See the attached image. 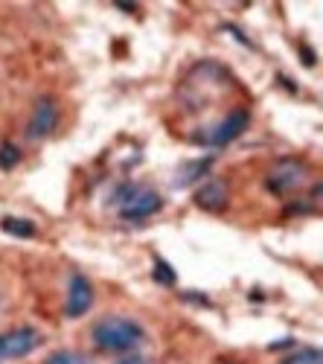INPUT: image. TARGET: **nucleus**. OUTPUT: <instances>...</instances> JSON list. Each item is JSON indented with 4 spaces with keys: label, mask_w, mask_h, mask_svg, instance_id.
Instances as JSON below:
<instances>
[{
    "label": "nucleus",
    "mask_w": 323,
    "mask_h": 364,
    "mask_svg": "<svg viewBox=\"0 0 323 364\" xmlns=\"http://www.w3.org/2000/svg\"><path fill=\"white\" fill-rule=\"evenodd\" d=\"M94 306V286L84 274H73L67 286V303H65V315L67 318H82L87 309Z\"/></svg>",
    "instance_id": "5"
},
{
    "label": "nucleus",
    "mask_w": 323,
    "mask_h": 364,
    "mask_svg": "<svg viewBox=\"0 0 323 364\" xmlns=\"http://www.w3.org/2000/svg\"><path fill=\"white\" fill-rule=\"evenodd\" d=\"M280 364H320V350H317V347H303V350H297V353L285 355Z\"/></svg>",
    "instance_id": "10"
},
{
    "label": "nucleus",
    "mask_w": 323,
    "mask_h": 364,
    "mask_svg": "<svg viewBox=\"0 0 323 364\" xmlns=\"http://www.w3.org/2000/svg\"><path fill=\"white\" fill-rule=\"evenodd\" d=\"M146 338V329L131 321V318H120V315H111L102 318L94 329H91V341L105 350V353H128L134 350L140 341Z\"/></svg>",
    "instance_id": "1"
},
{
    "label": "nucleus",
    "mask_w": 323,
    "mask_h": 364,
    "mask_svg": "<svg viewBox=\"0 0 323 364\" xmlns=\"http://www.w3.org/2000/svg\"><path fill=\"white\" fill-rule=\"evenodd\" d=\"M38 347V332L33 326H18L0 336V361H12L23 358Z\"/></svg>",
    "instance_id": "4"
},
{
    "label": "nucleus",
    "mask_w": 323,
    "mask_h": 364,
    "mask_svg": "<svg viewBox=\"0 0 323 364\" xmlns=\"http://www.w3.org/2000/svg\"><path fill=\"white\" fill-rule=\"evenodd\" d=\"M4 230L6 233H15V236H33L35 233V225L33 222H21V219H4Z\"/></svg>",
    "instance_id": "13"
},
{
    "label": "nucleus",
    "mask_w": 323,
    "mask_h": 364,
    "mask_svg": "<svg viewBox=\"0 0 323 364\" xmlns=\"http://www.w3.org/2000/svg\"><path fill=\"white\" fill-rule=\"evenodd\" d=\"M111 204H116V210H120V216L123 219H149L155 216L158 210L163 207V198L149 190V187H143V184H123V187H116L114 196H111Z\"/></svg>",
    "instance_id": "2"
},
{
    "label": "nucleus",
    "mask_w": 323,
    "mask_h": 364,
    "mask_svg": "<svg viewBox=\"0 0 323 364\" xmlns=\"http://www.w3.org/2000/svg\"><path fill=\"white\" fill-rule=\"evenodd\" d=\"M195 204L204 207V210H213V213L224 210L227 207V187H224V181H207V184H201L198 193H195Z\"/></svg>",
    "instance_id": "8"
},
{
    "label": "nucleus",
    "mask_w": 323,
    "mask_h": 364,
    "mask_svg": "<svg viewBox=\"0 0 323 364\" xmlns=\"http://www.w3.org/2000/svg\"><path fill=\"white\" fill-rule=\"evenodd\" d=\"M44 364H94V361L79 350H55L53 355L44 358Z\"/></svg>",
    "instance_id": "9"
},
{
    "label": "nucleus",
    "mask_w": 323,
    "mask_h": 364,
    "mask_svg": "<svg viewBox=\"0 0 323 364\" xmlns=\"http://www.w3.org/2000/svg\"><path fill=\"white\" fill-rule=\"evenodd\" d=\"M18 161H21V149L15 143H4V146H0V166L12 169Z\"/></svg>",
    "instance_id": "12"
},
{
    "label": "nucleus",
    "mask_w": 323,
    "mask_h": 364,
    "mask_svg": "<svg viewBox=\"0 0 323 364\" xmlns=\"http://www.w3.org/2000/svg\"><path fill=\"white\" fill-rule=\"evenodd\" d=\"M55 126H58V105H55V100L41 97V100L35 102V108H33V117H29L26 132H29V137L41 140V137L53 134Z\"/></svg>",
    "instance_id": "6"
},
{
    "label": "nucleus",
    "mask_w": 323,
    "mask_h": 364,
    "mask_svg": "<svg viewBox=\"0 0 323 364\" xmlns=\"http://www.w3.org/2000/svg\"><path fill=\"white\" fill-rule=\"evenodd\" d=\"M155 280H158V283H166V286H172V283H175V271H172L163 259H158V262H155Z\"/></svg>",
    "instance_id": "14"
},
{
    "label": "nucleus",
    "mask_w": 323,
    "mask_h": 364,
    "mask_svg": "<svg viewBox=\"0 0 323 364\" xmlns=\"http://www.w3.org/2000/svg\"><path fill=\"white\" fill-rule=\"evenodd\" d=\"M116 364H152V361L146 358V355H140V353H128V355H123Z\"/></svg>",
    "instance_id": "15"
},
{
    "label": "nucleus",
    "mask_w": 323,
    "mask_h": 364,
    "mask_svg": "<svg viewBox=\"0 0 323 364\" xmlns=\"http://www.w3.org/2000/svg\"><path fill=\"white\" fill-rule=\"evenodd\" d=\"M210 164H213V161H207V158H204V161H192L190 166H184V169H181L178 181H181V184H184V181H195L198 175H204V172L210 169Z\"/></svg>",
    "instance_id": "11"
},
{
    "label": "nucleus",
    "mask_w": 323,
    "mask_h": 364,
    "mask_svg": "<svg viewBox=\"0 0 323 364\" xmlns=\"http://www.w3.org/2000/svg\"><path fill=\"white\" fill-rule=\"evenodd\" d=\"M309 175V166L303 161H295V158H285V161H277L271 175H268V190L274 196H283L288 190H297L303 187V181Z\"/></svg>",
    "instance_id": "3"
},
{
    "label": "nucleus",
    "mask_w": 323,
    "mask_h": 364,
    "mask_svg": "<svg viewBox=\"0 0 323 364\" xmlns=\"http://www.w3.org/2000/svg\"><path fill=\"white\" fill-rule=\"evenodd\" d=\"M248 123H251V114L248 111H230L221 123L213 129V134H210V140L207 143H213V146H227L230 140H236L245 129H248Z\"/></svg>",
    "instance_id": "7"
}]
</instances>
